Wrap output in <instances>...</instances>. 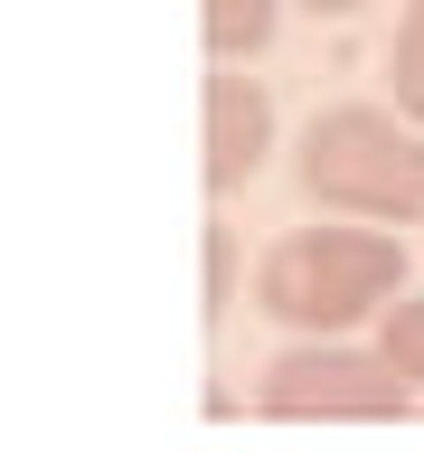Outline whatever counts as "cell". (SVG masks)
Segmentation results:
<instances>
[{
	"label": "cell",
	"mask_w": 424,
	"mask_h": 453,
	"mask_svg": "<svg viewBox=\"0 0 424 453\" xmlns=\"http://www.w3.org/2000/svg\"><path fill=\"white\" fill-rule=\"evenodd\" d=\"M274 151V95L254 76H208V189H246Z\"/></svg>",
	"instance_id": "cell-4"
},
{
	"label": "cell",
	"mask_w": 424,
	"mask_h": 453,
	"mask_svg": "<svg viewBox=\"0 0 424 453\" xmlns=\"http://www.w3.org/2000/svg\"><path fill=\"white\" fill-rule=\"evenodd\" d=\"M236 303V246H226V226H208V321Z\"/></svg>",
	"instance_id": "cell-8"
},
{
	"label": "cell",
	"mask_w": 424,
	"mask_h": 453,
	"mask_svg": "<svg viewBox=\"0 0 424 453\" xmlns=\"http://www.w3.org/2000/svg\"><path fill=\"white\" fill-rule=\"evenodd\" d=\"M302 10H321V19H349V10H367V0H302Z\"/></svg>",
	"instance_id": "cell-9"
},
{
	"label": "cell",
	"mask_w": 424,
	"mask_h": 453,
	"mask_svg": "<svg viewBox=\"0 0 424 453\" xmlns=\"http://www.w3.org/2000/svg\"><path fill=\"white\" fill-rule=\"evenodd\" d=\"M396 293H405V255L377 226H292L254 265V303L274 311L283 331H311V340L387 311Z\"/></svg>",
	"instance_id": "cell-1"
},
{
	"label": "cell",
	"mask_w": 424,
	"mask_h": 453,
	"mask_svg": "<svg viewBox=\"0 0 424 453\" xmlns=\"http://www.w3.org/2000/svg\"><path fill=\"white\" fill-rule=\"evenodd\" d=\"M254 406L283 425L302 416H349V425H377V416H405L415 406V378L387 359V349H339V340H302V349H283L264 368V388Z\"/></svg>",
	"instance_id": "cell-3"
},
{
	"label": "cell",
	"mask_w": 424,
	"mask_h": 453,
	"mask_svg": "<svg viewBox=\"0 0 424 453\" xmlns=\"http://www.w3.org/2000/svg\"><path fill=\"white\" fill-rule=\"evenodd\" d=\"M302 189L339 218L405 226L424 218V123H396L387 104H330L302 133Z\"/></svg>",
	"instance_id": "cell-2"
},
{
	"label": "cell",
	"mask_w": 424,
	"mask_h": 453,
	"mask_svg": "<svg viewBox=\"0 0 424 453\" xmlns=\"http://www.w3.org/2000/svg\"><path fill=\"white\" fill-rule=\"evenodd\" d=\"M274 38V0H208V48L217 57H254Z\"/></svg>",
	"instance_id": "cell-5"
},
{
	"label": "cell",
	"mask_w": 424,
	"mask_h": 453,
	"mask_svg": "<svg viewBox=\"0 0 424 453\" xmlns=\"http://www.w3.org/2000/svg\"><path fill=\"white\" fill-rule=\"evenodd\" d=\"M377 349H387L405 378H424V293H396V303L377 311Z\"/></svg>",
	"instance_id": "cell-7"
},
{
	"label": "cell",
	"mask_w": 424,
	"mask_h": 453,
	"mask_svg": "<svg viewBox=\"0 0 424 453\" xmlns=\"http://www.w3.org/2000/svg\"><path fill=\"white\" fill-rule=\"evenodd\" d=\"M387 76H396V104H405V123H424V0H405V19H396Z\"/></svg>",
	"instance_id": "cell-6"
}]
</instances>
